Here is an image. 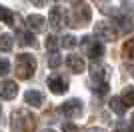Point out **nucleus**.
Returning <instances> with one entry per match:
<instances>
[{
  "mask_svg": "<svg viewBox=\"0 0 134 132\" xmlns=\"http://www.w3.org/2000/svg\"><path fill=\"white\" fill-rule=\"evenodd\" d=\"M0 20L4 22V24H8V26H12V24H14V14H12V10L0 6Z\"/></svg>",
  "mask_w": 134,
  "mask_h": 132,
  "instance_id": "obj_17",
  "label": "nucleus"
},
{
  "mask_svg": "<svg viewBox=\"0 0 134 132\" xmlns=\"http://www.w3.org/2000/svg\"><path fill=\"white\" fill-rule=\"evenodd\" d=\"M24 102H26L28 106L38 108V106H42V102H44V96H42L38 90H28V92L24 94Z\"/></svg>",
  "mask_w": 134,
  "mask_h": 132,
  "instance_id": "obj_14",
  "label": "nucleus"
},
{
  "mask_svg": "<svg viewBox=\"0 0 134 132\" xmlns=\"http://www.w3.org/2000/svg\"><path fill=\"white\" fill-rule=\"evenodd\" d=\"M70 2H80V0H70Z\"/></svg>",
  "mask_w": 134,
  "mask_h": 132,
  "instance_id": "obj_28",
  "label": "nucleus"
},
{
  "mask_svg": "<svg viewBox=\"0 0 134 132\" xmlns=\"http://www.w3.org/2000/svg\"><path fill=\"white\" fill-rule=\"evenodd\" d=\"M60 62H62L60 54H58V52H50V56H48V66H50V68H56V66H60Z\"/></svg>",
  "mask_w": 134,
  "mask_h": 132,
  "instance_id": "obj_20",
  "label": "nucleus"
},
{
  "mask_svg": "<svg viewBox=\"0 0 134 132\" xmlns=\"http://www.w3.org/2000/svg\"><path fill=\"white\" fill-rule=\"evenodd\" d=\"M46 2H48V0H32V4H34V6H44Z\"/></svg>",
  "mask_w": 134,
  "mask_h": 132,
  "instance_id": "obj_25",
  "label": "nucleus"
},
{
  "mask_svg": "<svg viewBox=\"0 0 134 132\" xmlns=\"http://www.w3.org/2000/svg\"><path fill=\"white\" fill-rule=\"evenodd\" d=\"M112 20H114V24L118 26V30H122V32H132L134 30L132 20H130V16H126V14H114Z\"/></svg>",
  "mask_w": 134,
  "mask_h": 132,
  "instance_id": "obj_13",
  "label": "nucleus"
},
{
  "mask_svg": "<svg viewBox=\"0 0 134 132\" xmlns=\"http://www.w3.org/2000/svg\"><path fill=\"white\" fill-rule=\"evenodd\" d=\"M16 94H18V84L14 80H4L0 84V98L12 100V98H16Z\"/></svg>",
  "mask_w": 134,
  "mask_h": 132,
  "instance_id": "obj_10",
  "label": "nucleus"
},
{
  "mask_svg": "<svg viewBox=\"0 0 134 132\" xmlns=\"http://www.w3.org/2000/svg\"><path fill=\"white\" fill-rule=\"evenodd\" d=\"M110 108L114 110L116 114H124L126 106H124V102L120 100V96H112V98H110Z\"/></svg>",
  "mask_w": 134,
  "mask_h": 132,
  "instance_id": "obj_16",
  "label": "nucleus"
},
{
  "mask_svg": "<svg viewBox=\"0 0 134 132\" xmlns=\"http://www.w3.org/2000/svg\"><path fill=\"white\" fill-rule=\"evenodd\" d=\"M26 26L30 28V32H44V16H40V14H28Z\"/></svg>",
  "mask_w": 134,
  "mask_h": 132,
  "instance_id": "obj_11",
  "label": "nucleus"
},
{
  "mask_svg": "<svg viewBox=\"0 0 134 132\" xmlns=\"http://www.w3.org/2000/svg\"><path fill=\"white\" fill-rule=\"evenodd\" d=\"M94 32H96V38H100V40H104V42H114L116 40V30L112 26H108L106 22H98L94 26Z\"/></svg>",
  "mask_w": 134,
  "mask_h": 132,
  "instance_id": "obj_5",
  "label": "nucleus"
},
{
  "mask_svg": "<svg viewBox=\"0 0 134 132\" xmlns=\"http://www.w3.org/2000/svg\"><path fill=\"white\" fill-rule=\"evenodd\" d=\"M36 126V118L32 112H28L24 108H18L12 112L10 116V128L12 132H32Z\"/></svg>",
  "mask_w": 134,
  "mask_h": 132,
  "instance_id": "obj_1",
  "label": "nucleus"
},
{
  "mask_svg": "<svg viewBox=\"0 0 134 132\" xmlns=\"http://www.w3.org/2000/svg\"><path fill=\"white\" fill-rule=\"evenodd\" d=\"M66 62H68V68H70L74 74H82V72L86 70V64H84L82 56H78V54H68Z\"/></svg>",
  "mask_w": 134,
  "mask_h": 132,
  "instance_id": "obj_12",
  "label": "nucleus"
},
{
  "mask_svg": "<svg viewBox=\"0 0 134 132\" xmlns=\"http://www.w3.org/2000/svg\"><path fill=\"white\" fill-rule=\"evenodd\" d=\"M58 46H60V42H58L54 36H50V38L46 40V48L50 50V52H56V48H58Z\"/></svg>",
  "mask_w": 134,
  "mask_h": 132,
  "instance_id": "obj_22",
  "label": "nucleus"
},
{
  "mask_svg": "<svg viewBox=\"0 0 134 132\" xmlns=\"http://www.w3.org/2000/svg\"><path fill=\"white\" fill-rule=\"evenodd\" d=\"M8 70H10V62L6 60V58H0V76L8 74Z\"/></svg>",
  "mask_w": 134,
  "mask_h": 132,
  "instance_id": "obj_23",
  "label": "nucleus"
},
{
  "mask_svg": "<svg viewBox=\"0 0 134 132\" xmlns=\"http://www.w3.org/2000/svg\"><path fill=\"white\" fill-rule=\"evenodd\" d=\"M120 100L124 102V106L128 108V106H134V88L128 86V88H124L122 94H120Z\"/></svg>",
  "mask_w": 134,
  "mask_h": 132,
  "instance_id": "obj_15",
  "label": "nucleus"
},
{
  "mask_svg": "<svg viewBox=\"0 0 134 132\" xmlns=\"http://www.w3.org/2000/svg\"><path fill=\"white\" fill-rule=\"evenodd\" d=\"M34 70H36V58L32 54H18L16 56V76L20 80L32 78Z\"/></svg>",
  "mask_w": 134,
  "mask_h": 132,
  "instance_id": "obj_3",
  "label": "nucleus"
},
{
  "mask_svg": "<svg viewBox=\"0 0 134 132\" xmlns=\"http://www.w3.org/2000/svg\"><path fill=\"white\" fill-rule=\"evenodd\" d=\"M60 114H64L66 118H76V116L82 114V102L80 100H68L60 106Z\"/></svg>",
  "mask_w": 134,
  "mask_h": 132,
  "instance_id": "obj_7",
  "label": "nucleus"
},
{
  "mask_svg": "<svg viewBox=\"0 0 134 132\" xmlns=\"http://www.w3.org/2000/svg\"><path fill=\"white\" fill-rule=\"evenodd\" d=\"M130 54H132V56H134V50H130Z\"/></svg>",
  "mask_w": 134,
  "mask_h": 132,
  "instance_id": "obj_29",
  "label": "nucleus"
},
{
  "mask_svg": "<svg viewBox=\"0 0 134 132\" xmlns=\"http://www.w3.org/2000/svg\"><path fill=\"white\" fill-rule=\"evenodd\" d=\"M60 44L64 46V48H72V46H76V38L66 34V36H62V38H60Z\"/></svg>",
  "mask_w": 134,
  "mask_h": 132,
  "instance_id": "obj_21",
  "label": "nucleus"
},
{
  "mask_svg": "<svg viewBox=\"0 0 134 132\" xmlns=\"http://www.w3.org/2000/svg\"><path fill=\"white\" fill-rule=\"evenodd\" d=\"M48 88H50L54 94H64L68 90V82H66V78L60 76V74H52V76L48 78Z\"/></svg>",
  "mask_w": 134,
  "mask_h": 132,
  "instance_id": "obj_9",
  "label": "nucleus"
},
{
  "mask_svg": "<svg viewBox=\"0 0 134 132\" xmlns=\"http://www.w3.org/2000/svg\"><path fill=\"white\" fill-rule=\"evenodd\" d=\"M62 132H78V126L72 124V122H66V124L62 126Z\"/></svg>",
  "mask_w": 134,
  "mask_h": 132,
  "instance_id": "obj_24",
  "label": "nucleus"
},
{
  "mask_svg": "<svg viewBox=\"0 0 134 132\" xmlns=\"http://www.w3.org/2000/svg\"><path fill=\"white\" fill-rule=\"evenodd\" d=\"M80 46H82L84 54L90 56V58H100V56L104 54V46H102L98 40H94L92 36H84L82 42H80Z\"/></svg>",
  "mask_w": 134,
  "mask_h": 132,
  "instance_id": "obj_4",
  "label": "nucleus"
},
{
  "mask_svg": "<svg viewBox=\"0 0 134 132\" xmlns=\"http://www.w3.org/2000/svg\"><path fill=\"white\" fill-rule=\"evenodd\" d=\"M90 16H92V12L86 4H80L76 10H74V18H72V26H84V24H88L90 22Z\"/></svg>",
  "mask_w": 134,
  "mask_h": 132,
  "instance_id": "obj_8",
  "label": "nucleus"
},
{
  "mask_svg": "<svg viewBox=\"0 0 134 132\" xmlns=\"http://www.w3.org/2000/svg\"><path fill=\"white\" fill-rule=\"evenodd\" d=\"M90 88L96 94H106L108 92V82H106V68L100 64L90 66Z\"/></svg>",
  "mask_w": 134,
  "mask_h": 132,
  "instance_id": "obj_2",
  "label": "nucleus"
},
{
  "mask_svg": "<svg viewBox=\"0 0 134 132\" xmlns=\"http://www.w3.org/2000/svg\"><path fill=\"white\" fill-rule=\"evenodd\" d=\"M0 50H2V52L12 50V36H8V34H0Z\"/></svg>",
  "mask_w": 134,
  "mask_h": 132,
  "instance_id": "obj_18",
  "label": "nucleus"
},
{
  "mask_svg": "<svg viewBox=\"0 0 134 132\" xmlns=\"http://www.w3.org/2000/svg\"><path fill=\"white\" fill-rule=\"evenodd\" d=\"M50 26L52 30H62L66 26V10L60 6H54L50 10Z\"/></svg>",
  "mask_w": 134,
  "mask_h": 132,
  "instance_id": "obj_6",
  "label": "nucleus"
},
{
  "mask_svg": "<svg viewBox=\"0 0 134 132\" xmlns=\"http://www.w3.org/2000/svg\"><path fill=\"white\" fill-rule=\"evenodd\" d=\"M100 2H102V0H100Z\"/></svg>",
  "mask_w": 134,
  "mask_h": 132,
  "instance_id": "obj_30",
  "label": "nucleus"
},
{
  "mask_svg": "<svg viewBox=\"0 0 134 132\" xmlns=\"http://www.w3.org/2000/svg\"><path fill=\"white\" fill-rule=\"evenodd\" d=\"M20 42L24 44V46H26V44H30V46H36V38H34L32 34H28V32H20Z\"/></svg>",
  "mask_w": 134,
  "mask_h": 132,
  "instance_id": "obj_19",
  "label": "nucleus"
},
{
  "mask_svg": "<svg viewBox=\"0 0 134 132\" xmlns=\"http://www.w3.org/2000/svg\"><path fill=\"white\" fill-rule=\"evenodd\" d=\"M132 126H134V114H132Z\"/></svg>",
  "mask_w": 134,
  "mask_h": 132,
  "instance_id": "obj_26",
  "label": "nucleus"
},
{
  "mask_svg": "<svg viewBox=\"0 0 134 132\" xmlns=\"http://www.w3.org/2000/svg\"><path fill=\"white\" fill-rule=\"evenodd\" d=\"M42 132H54V130H42Z\"/></svg>",
  "mask_w": 134,
  "mask_h": 132,
  "instance_id": "obj_27",
  "label": "nucleus"
}]
</instances>
